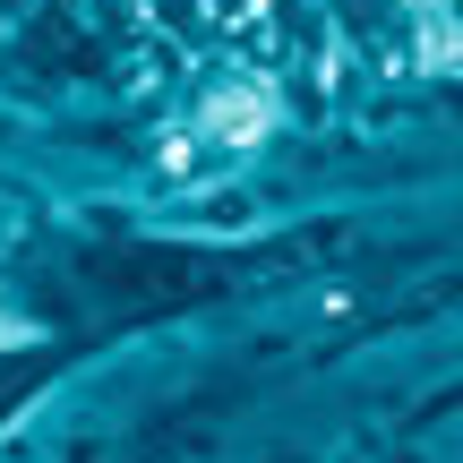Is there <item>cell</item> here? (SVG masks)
Instances as JSON below:
<instances>
[{"instance_id":"cell-1","label":"cell","mask_w":463,"mask_h":463,"mask_svg":"<svg viewBox=\"0 0 463 463\" xmlns=\"http://www.w3.org/2000/svg\"><path fill=\"white\" fill-rule=\"evenodd\" d=\"M215 120H223L215 137H258V120H266V95H258V86H249V95H223V103H215Z\"/></svg>"}]
</instances>
